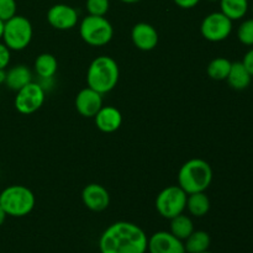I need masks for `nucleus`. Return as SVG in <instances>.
I'll return each mask as SVG.
<instances>
[{
    "mask_svg": "<svg viewBox=\"0 0 253 253\" xmlns=\"http://www.w3.org/2000/svg\"><path fill=\"white\" fill-rule=\"evenodd\" d=\"M44 90L40 84L29 83L17 90L16 98H15V108L20 114L24 115H30L35 111L39 110L44 103Z\"/></svg>",
    "mask_w": 253,
    "mask_h": 253,
    "instance_id": "obj_9",
    "label": "nucleus"
},
{
    "mask_svg": "<svg viewBox=\"0 0 253 253\" xmlns=\"http://www.w3.org/2000/svg\"><path fill=\"white\" fill-rule=\"evenodd\" d=\"M173 1L182 9H192V7L197 6L199 4L200 0H173Z\"/></svg>",
    "mask_w": 253,
    "mask_h": 253,
    "instance_id": "obj_29",
    "label": "nucleus"
},
{
    "mask_svg": "<svg viewBox=\"0 0 253 253\" xmlns=\"http://www.w3.org/2000/svg\"><path fill=\"white\" fill-rule=\"evenodd\" d=\"M57 67L56 57L51 53H41L35 61V71L43 79L52 78L56 74Z\"/></svg>",
    "mask_w": 253,
    "mask_h": 253,
    "instance_id": "obj_22",
    "label": "nucleus"
},
{
    "mask_svg": "<svg viewBox=\"0 0 253 253\" xmlns=\"http://www.w3.org/2000/svg\"><path fill=\"white\" fill-rule=\"evenodd\" d=\"M31 82L32 73L29 67H26L25 64H17V66H14L6 72L5 84L11 90H20V89L24 88L25 85H27Z\"/></svg>",
    "mask_w": 253,
    "mask_h": 253,
    "instance_id": "obj_16",
    "label": "nucleus"
},
{
    "mask_svg": "<svg viewBox=\"0 0 253 253\" xmlns=\"http://www.w3.org/2000/svg\"><path fill=\"white\" fill-rule=\"evenodd\" d=\"M202 253H212V252H209V251H205V252H202Z\"/></svg>",
    "mask_w": 253,
    "mask_h": 253,
    "instance_id": "obj_34",
    "label": "nucleus"
},
{
    "mask_svg": "<svg viewBox=\"0 0 253 253\" xmlns=\"http://www.w3.org/2000/svg\"><path fill=\"white\" fill-rule=\"evenodd\" d=\"M242 64H244L245 68L247 69V72L253 77V48L250 49V51L245 54L244 59H242Z\"/></svg>",
    "mask_w": 253,
    "mask_h": 253,
    "instance_id": "obj_28",
    "label": "nucleus"
},
{
    "mask_svg": "<svg viewBox=\"0 0 253 253\" xmlns=\"http://www.w3.org/2000/svg\"><path fill=\"white\" fill-rule=\"evenodd\" d=\"M79 34L85 43L94 47L105 46L114 36V27L104 16L88 15L79 26Z\"/></svg>",
    "mask_w": 253,
    "mask_h": 253,
    "instance_id": "obj_5",
    "label": "nucleus"
},
{
    "mask_svg": "<svg viewBox=\"0 0 253 253\" xmlns=\"http://www.w3.org/2000/svg\"><path fill=\"white\" fill-rule=\"evenodd\" d=\"M131 40L141 51H152L158 43V32L147 22H138L131 30Z\"/></svg>",
    "mask_w": 253,
    "mask_h": 253,
    "instance_id": "obj_14",
    "label": "nucleus"
},
{
    "mask_svg": "<svg viewBox=\"0 0 253 253\" xmlns=\"http://www.w3.org/2000/svg\"><path fill=\"white\" fill-rule=\"evenodd\" d=\"M6 216H7V215L5 214L4 209H2L1 205H0V226H1V225L4 224V221H5V219H6Z\"/></svg>",
    "mask_w": 253,
    "mask_h": 253,
    "instance_id": "obj_30",
    "label": "nucleus"
},
{
    "mask_svg": "<svg viewBox=\"0 0 253 253\" xmlns=\"http://www.w3.org/2000/svg\"><path fill=\"white\" fill-rule=\"evenodd\" d=\"M148 237L138 225L118 221L108 227L99 239L100 253H146Z\"/></svg>",
    "mask_w": 253,
    "mask_h": 253,
    "instance_id": "obj_1",
    "label": "nucleus"
},
{
    "mask_svg": "<svg viewBox=\"0 0 253 253\" xmlns=\"http://www.w3.org/2000/svg\"><path fill=\"white\" fill-rule=\"evenodd\" d=\"M187 209L193 216L203 217L209 212L210 200L204 192L188 194Z\"/></svg>",
    "mask_w": 253,
    "mask_h": 253,
    "instance_id": "obj_18",
    "label": "nucleus"
},
{
    "mask_svg": "<svg viewBox=\"0 0 253 253\" xmlns=\"http://www.w3.org/2000/svg\"><path fill=\"white\" fill-rule=\"evenodd\" d=\"M86 10L89 15H95V16H105L109 11L110 1L109 0H86Z\"/></svg>",
    "mask_w": 253,
    "mask_h": 253,
    "instance_id": "obj_25",
    "label": "nucleus"
},
{
    "mask_svg": "<svg viewBox=\"0 0 253 253\" xmlns=\"http://www.w3.org/2000/svg\"><path fill=\"white\" fill-rule=\"evenodd\" d=\"M252 12H253V2H252Z\"/></svg>",
    "mask_w": 253,
    "mask_h": 253,
    "instance_id": "obj_36",
    "label": "nucleus"
},
{
    "mask_svg": "<svg viewBox=\"0 0 253 253\" xmlns=\"http://www.w3.org/2000/svg\"><path fill=\"white\" fill-rule=\"evenodd\" d=\"M82 200L89 210L100 212L104 211L110 204V195L103 185L91 183L82 192Z\"/></svg>",
    "mask_w": 253,
    "mask_h": 253,
    "instance_id": "obj_12",
    "label": "nucleus"
},
{
    "mask_svg": "<svg viewBox=\"0 0 253 253\" xmlns=\"http://www.w3.org/2000/svg\"><path fill=\"white\" fill-rule=\"evenodd\" d=\"M226 81L231 88L236 90H244L251 84L252 76L247 72L242 62H234L231 64Z\"/></svg>",
    "mask_w": 253,
    "mask_h": 253,
    "instance_id": "obj_17",
    "label": "nucleus"
},
{
    "mask_svg": "<svg viewBox=\"0 0 253 253\" xmlns=\"http://www.w3.org/2000/svg\"><path fill=\"white\" fill-rule=\"evenodd\" d=\"M32 25L27 17L15 15L5 21L2 40L10 51H22L30 44L32 40Z\"/></svg>",
    "mask_w": 253,
    "mask_h": 253,
    "instance_id": "obj_6",
    "label": "nucleus"
},
{
    "mask_svg": "<svg viewBox=\"0 0 253 253\" xmlns=\"http://www.w3.org/2000/svg\"><path fill=\"white\" fill-rule=\"evenodd\" d=\"M211 239L205 231H193L192 235L184 241L185 252L187 253H202L209 250Z\"/></svg>",
    "mask_w": 253,
    "mask_h": 253,
    "instance_id": "obj_20",
    "label": "nucleus"
},
{
    "mask_svg": "<svg viewBox=\"0 0 253 253\" xmlns=\"http://www.w3.org/2000/svg\"><path fill=\"white\" fill-rule=\"evenodd\" d=\"M220 9L231 21L245 17L249 11V0H219Z\"/></svg>",
    "mask_w": 253,
    "mask_h": 253,
    "instance_id": "obj_19",
    "label": "nucleus"
},
{
    "mask_svg": "<svg viewBox=\"0 0 253 253\" xmlns=\"http://www.w3.org/2000/svg\"><path fill=\"white\" fill-rule=\"evenodd\" d=\"M10 49L5 43H0V69H5L10 63Z\"/></svg>",
    "mask_w": 253,
    "mask_h": 253,
    "instance_id": "obj_27",
    "label": "nucleus"
},
{
    "mask_svg": "<svg viewBox=\"0 0 253 253\" xmlns=\"http://www.w3.org/2000/svg\"><path fill=\"white\" fill-rule=\"evenodd\" d=\"M188 194L179 185L165 188L156 198V209L165 219H173L187 209Z\"/></svg>",
    "mask_w": 253,
    "mask_h": 253,
    "instance_id": "obj_7",
    "label": "nucleus"
},
{
    "mask_svg": "<svg viewBox=\"0 0 253 253\" xmlns=\"http://www.w3.org/2000/svg\"><path fill=\"white\" fill-rule=\"evenodd\" d=\"M120 1L125 2V4H135V2H138L140 0H120Z\"/></svg>",
    "mask_w": 253,
    "mask_h": 253,
    "instance_id": "obj_33",
    "label": "nucleus"
},
{
    "mask_svg": "<svg viewBox=\"0 0 253 253\" xmlns=\"http://www.w3.org/2000/svg\"><path fill=\"white\" fill-rule=\"evenodd\" d=\"M5 79H6V72L5 69H0V84L5 83Z\"/></svg>",
    "mask_w": 253,
    "mask_h": 253,
    "instance_id": "obj_31",
    "label": "nucleus"
},
{
    "mask_svg": "<svg viewBox=\"0 0 253 253\" xmlns=\"http://www.w3.org/2000/svg\"><path fill=\"white\" fill-rule=\"evenodd\" d=\"M147 251L150 253H187L184 242L167 231H158L148 239Z\"/></svg>",
    "mask_w": 253,
    "mask_h": 253,
    "instance_id": "obj_10",
    "label": "nucleus"
},
{
    "mask_svg": "<svg viewBox=\"0 0 253 253\" xmlns=\"http://www.w3.org/2000/svg\"><path fill=\"white\" fill-rule=\"evenodd\" d=\"M4 25L5 22L2 20H0V40L2 39V34H4Z\"/></svg>",
    "mask_w": 253,
    "mask_h": 253,
    "instance_id": "obj_32",
    "label": "nucleus"
},
{
    "mask_svg": "<svg viewBox=\"0 0 253 253\" xmlns=\"http://www.w3.org/2000/svg\"><path fill=\"white\" fill-rule=\"evenodd\" d=\"M194 231V224L189 216L180 214L178 216L170 219V234L174 235L177 239L182 240L183 242L192 235Z\"/></svg>",
    "mask_w": 253,
    "mask_h": 253,
    "instance_id": "obj_21",
    "label": "nucleus"
},
{
    "mask_svg": "<svg viewBox=\"0 0 253 253\" xmlns=\"http://www.w3.org/2000/svg\"><path fill=\"white\" fill-rule=\"evenodd\" d=\"M17 5L15 0H0V20L7 21L16 15Z\"/></svg>",
    "mask_w": 253,
    "mask_h": 253,
    "instance_id": "obj_26",
    "label": "nucleus"
},
{
    "mask_svg": "<svg viewBox=\"0 0 253 253\" xmlns=\"http://www.w3.org/2000/svg\"><path fill=\"white\" fill-rule=\"evenodd\" d=\"M209 1H217V0H209Z\"/></svg>",
    "mask_w": 253,
    "mask_h": 253,
    "instance_id": "obj_35",
    "label": "nucleus"
},
{
    "mask_svg": "<svg viewBox=\"0 0 253 253\" xmlns=\"http://www.w3.org/2000/svg\"><path fill=\"white\" fill-rule=\"evenodd\" d=\"M103 108V98L101 94L94 89H82L76 98V109L84 118H94L98 111Z\"/></svg>",
    "mask_w": 253,
    "mask_h": 253,
    "instance_id": "obj_13",
    "label": "nucleus"
},
{
    "mask_svg": "<svg viewBox=\"0 0 253 253\" xmlns=\"http://www.w3.org/2000/svg\"><path fill=\"white\" fill-rule=\"evenodd\" d=\"M47 21L57 30H71L78 22V12L74 7L66 4H56L49 7Z\"/></svg>",
    "mask_w": 253,
    "mask_h": 253,
    "instance_id": "obj_11",
    "label": "nucleus"
},
{
    "mask_svg": "<svg viewBox=\"0 0 253 253\" xmlns=\"http://www.w3.org/2000/svg\"><path fill=\"white\" fill-rule=\"evenodd\" d=\"M212 182V169L209 163L200 158H193L180 167L178 185L187 194L205 192Z\"/></svg>",
    "mask_w": 253,
    "mask_h": 253,
    "instance_id": "obj_3",
    "label": "nucleus"
},
{
    "mask_svg": "<svg viewBox=\"0 0 253 253\" xmlns=\"http://www.w3.org/2000/svg\"><path fill=\"white\" fill-rule=\"evenodd\" d=\"M232 21L221 11L211 12L204 17L200 25L203 37L210 42H221L230 36Z\"/></svg>",
    "mask_w": 253,
    "mask_h": 253,
    "instance_id": "obj_8",
    "label": "nucleus"
},
{
    "mask_svg": "<svg viewBox=\"0 0 253 253\" xmlns=\"http://www.w3.org/2000/svg\"><path fill=\"white\" fill-rule=\"evenodd\" d=\"M35 204L34 193L25 185H10L0 193V205L9 216H26L34 210Z\"/></svg>",
    "mask_w": 253,
    "mask_h": 253,
    "instance_id": "obj_4",
    "label": "nucleus"
},
{
    "mask_svg": "<svg viewBox=\"0 0 253 253\" xmlns=\"http://www.w3.org/2000/svg\"><path fill=\"white\" fill-rule=\"evenodd\" d=\"M232 62H230L227 58L224 57H217L212 59L208 66L207 72L208 76L214 81H225L229 76L230 68H231Z\"/></svg>",
    "mask_w": 253,
    "mask_h": 253,
    "instance_id": "obj_23",
    "label": "nucleus"
},
{
    "mask_svg": "<svg viewBox=\"0 0 253 253\" xmlns=\"http://www.w3.org/2000/svg\"><path fill=\"white\" fill-rule=\"evenodd\" d=\"M94 118L96 127L105 133L115 132L123 124V115L114 106H103Z\"/></svg>",
    "mask_w": 253,
    "mask_h": 253,
    "instance_id": "obj_15",
    "label": "nucleus"
},
{
    "mask_svg": "<svg viewBox=\"0 0 253 253\" xmlns=\"http://www.w3.org/2000/svg\"><path fill=\"white\" fill-rule=\"evenodd\" d=\"M237 37L242 44L253 46V19H247L240 25L237 30Z\"/></svg>",
    "mask_w": 253,
    "mask_h": 253,
    "instance_id": "obj_24",
    "label": "nucleus"
},
{
    "mask_svg": "<svg viewBox=\"0 0 253 253\" xmlns=\"http://www.w3.org/2000/svg\"><path fill=\"white\" fill-rule=\"evenodd\" d=\"M120 77L119 66L109 56H99L93 59L86 72V83L89 88L103 94L109 93L116 86Z\"/></svg>",
    "mask_w": 253,
    "mask_h": 253,
    "instance_id": "obj_2",
    "label": "nucleus"
}]
</instances>
